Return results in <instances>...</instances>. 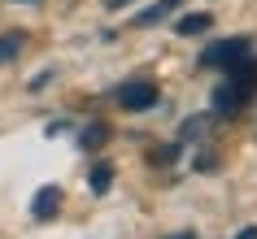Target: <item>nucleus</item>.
I'll return each instance as SVG.
<instances>
[{
  "label": "nucleus",
  "mask_w": 257,
  "mask_h": 239,
  "mask_svg": "<svg viewBox=\"0 0 257 239\" xmlns=\"http://www.w3.org/2000/svg\"><path fill=\"white\" fill-rule=\"evenodd\" d=\"M209 27H214V14H188V18L175 22L179 35H201V31H209Z\"/></svg>",
  "instance_id": "obj_7"
},
{
  "label": "nucleus",
  "mask_w": 257,
  "mask_h": 239,
  "mask_svg": "<svg viewBox=\"0 0 257 239\" xmlns=\"http://www.w3.org/2000/svg\"><path fill=\"white\" fill-rule=\"evenodd\" d=\"M235 239H257V226H244V230H240Z\"/></svg>",
  "instance_id": "obj_11"
},
{
  "label": "nucleus",
  "mask_w": 257,
  "mask_h": 239,
  "mask_svg": "<svg viewBox=\"0 0 257 239\" xmlns=\"http://www.w3.org/2000/svg\"><path fill=\"white\" fill-rule=\"evenodd\" d=\"M31 213H35V217H40V222H48V217H57V213H61V187H40V191H35V200H31Z\"/></svg>",
  "instance_id": "obj_4"
},
{
  "label": "nucleus",
  "mask_w": 257,
  "mask_h": 239,
  "mask_svg": "<svg viewBox=\"0 0 257 239\" xmlns=\"http://www.w3.org/2000/svg\"><path fill=\"white\" fill-rule=\"evenodd\" d=\"M105 139H109V126H105V122H92V126H83V135H79V144L87 148V152H96Z\"/></svg>",
  "instance_id": "obj_8"
},
{
  "label": "nucleus",
  "mask_w": 257,
  "mask_h": 239,
  "mask_svg": "<svg viewBox=\"0 0 257 239\" xmlns=\"http://www.w3.org/2000/svg\"><path fill=\"white\" fill-rule=\"evenodd\" d=\"M87 183H92V191H96V196H105L109 187H113V165H109V161L92 165V178H87Z\"/></svg>",
  "instance_id": "obj_9"
},
{
  "label": "nucleus",
  "mask_w": 257,
  "mask_h": 239,
  "mask_svg": "<svg viewBox=\"0 0 257 239\" xmlns=\"http://www.w3.org/2000/svg\"><path fill=\"white\" fill-rule=\"evenodd\" d=\"M118 105L126 113H144V109L157 105V87L153 83H126V87H118Z\"/></svg>",
  "instance_id": "obj_3"
},
{
  "label": "nucleus",
  "mask_w": 257,
  "mask_h": 239,
  "mask_svg": "<svg viewBox=\"0 0 257 239\" xmlns=\"http://www.w3.org/2000/svg\"><path fill=\"white\" fill-rule=\"evenodd\" d=\"M22 48H27V35H22V31H5V35H0V66H9Z\"/></svg>",
  "instance_id": "obj_6"
},
{
  "label": "nucleus",
  "mask_w": 257,
  "mask_h": 239,
  "mask_svg": "<svg viewBox=\"0 0 257 239\" xmlns=\"http://www.w3.org/2000/svg\"><path fill=\"white\" fill-rule=\"evenodd\" d=\"M248 53H253V40H244V35L218 40V44H209V48L201 53V66L205 70H227V66H235V61H244Z\"/></svg>",
  "instance_id": "obj_2"
},
{
  "label": "nucleus",
  "mask_w": 257,
  "mask_h": 239,
  "mask_svg": "<svg viewBox=\"0 0 257 239\" xmlns=\"http://www.w3.org/2000/svg\"><path fill=\"white\" fill-rule=\"evenodd\" d=\"M253 92H257V57L248 53L244 61H235V66L222 70V83L214 87V100H209V105H214L218 118H222V113L231 118V113H240V109L253 100Z\"/></svg>",
  "instance_id": "obj_1"
},
{
  "label": "nucleus",
  "mask_w": 257,
  "mask_h": 239,
  "mask_svg": "<svg viewBox=\"0 0 257 239\" xmlns=\"http://www.w3.org/2000/svg\"><path fill=\"white\" fill-rule=\"evenodd\" d=\"M166 239H196L192 230H179V235H166Z\"/></svg>",
  "instance_id": "obj_13"
},
{
  "label": "nucleus",
  "mask_w": 257,
  "mask_h": 239,
  "mask_svg": "<svg viewBox=\"0 0 257 239\" xmlns=\"http://www.w3.org/2000/svg\"><path fill=\"white\" fill-rule=\"evenodd\" d=\"M175 9H183V0H157V5H149V9L136 18V27H157V22H162V18H170Z\"/></svg>",
  "instance_id": "obj_5"
},
{
  "label": "nucleus",
  "mask_w": 257,
  "mask_h": 239,
  "mask_svg": "<svg viewBox=\"0 0 257 239\" xmlns=\"http://www.w3.org/2000/svg\"><path fill=\"white\" fill-rule=\"evenodd\" d=\"M22 5H27V0H22Z\"/></svg>",
  "instance_id": "obj_14"
},
{
  "label": "nucleus",
  "mask_w": 257,
  "mask_h": 239,
  "mask_svg": "<svg viewBox=\"0 0 257 239\" xmlns=\"http://www.w3.org/2000/svg\"><path fill=\"white\" fill-rule=\"evenodd\" d=\"M122 5H131V0H105V9H122Z\"/></svg>",
  "instance_id": "obj_12"
},
{
  "label": "nucleus",
  "mask_w": 257,
  "mask_h": 239,
  "mask_svg": "<svg viewBox=\"0 0 257 239\" xmlns=\"http://www.w3.org/2000/svg\"><path fill=\"white\" fill-rule=\"evenodd\" d=\"M205 131H209V113H196V118H188V122H183V131H179V139L188 144V139H201Z\"/></svg>",
  "instance_id": "obj_10"
}]
</instances>
